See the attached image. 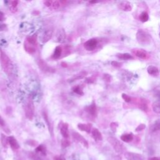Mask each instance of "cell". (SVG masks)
Listing matches in <instances>:
<instances>
[{
    "instance_id": "obj_1",
    "label": "cell",
    "mask_w": 160,
    "mask_h": 160,
    "mask_svg": "<svg viewBox=\"0 0 160 160\" xmlns=\"http://www.w3.org/2000/svg\"><path fill=\"white\" fill-rule=\"evenodd\" d=\"M0 61L5 73L8 76L11 75L13 72V64L8 56L3 51L0 52Z\"/></svg>"
},
{
    "instance_id": "obj_2",
    "label": "cell",
    "mask_w": 160,
    "mask_h": 160,
    "mask_svg": "<svg viewBox=\"0 0 160 160\" xmlns=\"http://www.w3.org/2000/svg\"><path fill=\"white\" fill-rule=\"evenodd\" d=\"M37 47V38L36 36H29L27 38L24 43V48L28 53L30 55L34 54L36 51Z\"/></svg>"
},
{
    "instance_id": "obj_3",
    "label": "cell",
    "mask_w": 160,
    "mask_h": 160,
    "mask_svg": "<svg viewBox=\"0 0 160 160\" xmlns=\"http://www.w3.org/2000/svg\"><path fill=\"white\" fill-rule=\"evenodd\" d=\"M137 39L138 43L143 46L149 44L151 42L150 34L143 30H139L137 33Z\"/></svg>"
},
{
    "instance_id": "obj_4",
    "label": "cell",
    "mask_w": 160,
    "mask_h": 160,
    "mask_svg": "<svg viewBox=\"0 0 160 160\" xmlns=\"http://www.w3.org/2000/svg\"><path fill=\"white\" fill-rule=\"evenodd\" d=\"M24 112H25L26 117L32 120L34 115V103L31 98H28L27 105L24 108Z\"/></svg>"
},
{
    "instance_id": "obj_5",
    "label": "cell",
    "mask_w": 160,
    "mask_h": 160,
    "mask_svg": "<svg viewBox=\"0 0 160 160\" xmlns=\"http://www.w3.org/2000/svg\"><path fill=\"white\" fill-rule=\"evenodd\" d=\"M108 141L112 144L114 150L118 153H121L124 151V146L117 139L113 137H109L108 138Z\"/></svg>"
},
{
    "instance_id": "obj_6",
    "label": "cell",
    "mask_w": 160,
    "mask_h": 160,
    "mask_svg": "<svg viewBox=\"0 0 160 160\" xmlns=\"http://www.w3.org/2000/svg\"><path fill=\"white\" fill-rule=\"evenodd\" d=\"M97 45H98V41L96 39L93 38L88 40L87 41H86L84 43V48H85L86 50L91 52L95 50L97 47Z\"/></svg>"
},
{
    "instance_id": "obj_7",
    "label": "cell",
    "mask_w": 160,
    "mask_h": 160,
    "mask_svg": "<svg viewBox=\"0 0 160 160\" xmlns=\"http://www.w3.org/2000/svg\"><path fill=\"white\" fill-rule=\"evenodd\" d=\"M38 66L42 71L46 73H52L55 72V69L49 66L43 59H39Z\"/></svg>"
},
{
    "instance_id": "obj_8",
    "label": "cell",
    "mask_w": 160,
    "mask_h": 160,
    "mask_svg": "<svg viewBox=\"0 0 160 160\" xmlns=\"http://www.w3.org/2000/svg\"><path fill=\"white\" fill-rule=\"evenodd\" d=\"M73 135V137L74 138V139L76 140L77 141L80 142V143H81L82 144H83V146L86 148H88V141L86 140V139L81 136V135L76 132H73L72 133Z\"/></svg>"
},
{
    "instance_id": "obj_9",
    "label": "cell",
    "mask_w": 160,
    "mask_h": 160,
    "mask_svg": "<svg viewBox=\"0 0 160 160\" xmlns=\"http://www.w3.org/2000/svg\"><path fill=\"white\" fill-rule=\"evenodd\" d=\"M125 156L128 160H144L143 156L134 153L127 152L125 154Z\"/></svg>"
},
{
    "instance_id": "obj_10",
    "label": "cell",
    "mask_w": 160,
    "mask_h": 160,
    "mask_svg": "<svg viewBox=\"0 0 160 160\" xmlns=\"http://www.w3.org/2000/svg\"><path fill=\"white\" fill-rule=\"evenodd\" d=\"M8 138V144L10 145L11 149L13 150H17L20 149V146L14 137H9Z\"/></svg>"
},
{
    "instance_id": "obj_11",
    "label": "cell",
    "mask_w": 160,
    "mask_h": 160,
    "mask_svg": "<svg viewBox=\"0 0 160 160\" xmlns=\"http://www.w3.org/2000/svg\"><path fill=\"white\" fill-rule=\"evenodd\" d=\"M119 9L124 11H131L132 10V5L128 2H121L118 5Z\"/></svg>"
},
{
    "instance_id": "obj_12",
    "label": "cell",
    "mask_w": 160,
    "mask_h": 160,
    "mask_svg": "<svg viewBox=\"0 0 160 160\" xmlns=\"http://www.w3.org/2000/svg\"><path fill=\"white\" fill-rule=\"evenodd\" d=\"M85 111L91 116H96L97 115V108L94 102H93L91 105L85 108Z\"/></svg>"
},
{
    "instance_id": "obj_13",
    "label": "cell",
    "mask_w": 160,
    "mask_h": 160,
    "mask_svg": "<svg viewBox=\"0 0 160 160\" xmlns=\"http://www.w3.org/2000/svg\"><path fill=\"white\" fill-rule=\"evenodd\" d=\"M132 52L135 56L143 59H147L148 56V53L143 50H138L137 49V50H133Z\"/></svg>"
},
{
    "instance_id": "obj_14",
    "label": "cell",
    "mask_w": 160,
    "mask_h": 160,
    "mask_svg": "<svg viewBox=\"0 0 160 160\" xmlns=\"http://www.w3.org/2000/svg\"><path fill=\"white\" fill-rule=\"evenodd\" d=\"M60 132L62 136L65 138L67 139L69 138V130H68V124L67 123H63L60 128Z\"/></svg>"
},
{
    "instance_id": "obj_15",
    "label": "cell",
    "mask_w": 160,
    "mask_h": 160,
    "mask_svg": "<svg viewBox=\"0 0 160 160\" xmlns=\"http://www.w3.org/2000/svg\"><path fill=\"white\" fill-rule=\"evenodd\" d=\"M92 137L94 140L96 141H101L103 140V137L101 132L96 128H93L92 130Z\"/></svg>"
},
{
    "instance_id": "obj_16",
    "label": "cell",
    "mask_w": 160,
    "mask_h": 160,
    "mask_svg": "<svg viewBox=\"0 0 160 160\" xmlns=\"http://www.w3.org/2000/svg\"><path fill=\"white\" fill-rule=\"evenodd\" d=\"M53 35V30H46L42 37V42L43 43H46L48 41H50V40L52 38Z\"/></svg>"
},
{
    "instance_id": "obj_17",
    "label": "cell",
    "mask_w": 160,
    "mask_h": 160,
    "mask_svg": "<svg viewBox=\"0 0 160 160\" xmlns=\"http://www.w3.org/2000/svg\"><path fill=\"white\" fill-rule=\"evenodd\" d=\"M78 128L80 130L82 131H85L88 133H90L91 130V128H92V125L91 124H83V123H80L78 125Z\"/></svg>"
},
{
    "instance_id": "obj_18",
    "label": "cell",
    "mask_w": 160,
    "mask_h": 160,
    "mask_svg": "<svg viewBox=\"0 0 160 160\" xmlns=\"http://www.w3.org/2000/svg\"><path fill=\"white\" fill-rule=\"evenodd\" d=\"M43 118L44 119V121L46 122V123L48 127V129H49V131H50V132L51 133V134H52V132H53V127H52V123L50 121V119H49V117H48V115L47 114V113L46 112H43Z\"/></svg>"
},
{
    "instance_id": "obj_19",
    "label": "cell",
    "mask_w": 160,
    "mask_h": 160,
    "mask_svg": "<svg viewBox=\"0 0 160 160\" xmlns=\"http://www.w3.org/2000/svg\"><path fill=\"white\" fill-rule=\"evenodd\" d=\"M147 71L149 75L152 76H156L159 74V69L157 67L154 66H150L147 69Z\"/></svg>"
},
{
    "instance_id": "obj_20",
    "label": "cell",
    "mask_w": 160,
    "mask_h": 160,
    "mask_svg": "<svg viewBox=\"0 0 160 160\" xmlns=\"http://www.w3.org/2000/svg\"><path fill=\"white\" fill-rule=\"evenodd\" d=\"M62 52H63V48H61L60 46H57L55 48V52H54L53 55V58L55 59H59L61 57V55H62Z\"/></svg>"
},
{
    "instance_id": "obj_21",
    "label": "cell",
    "mask_w": 160,
    "mask_h": 160,
    "mask_svg": "<svg viewBox=\"0 0 160 160\" xmlns=\"http://www.w3.org/2000/svg\"><path fill=\"white\" fill-rule=\"evenodd\" d=\"M87 75V73L86 71H81L80 73H79L77 75L74 76L70 80V81H76V80H81L83 79V78L85 77V76Z\"/></svg>"
},
{
    "instance_id": "obj_22",
    "label": "cell",
    "mask_w": 160,
    "mask_h": 160,
    "mask_svg": "<svg viewBox=\"0 0 160 160\" xmlns=\"http://www.w3.org/2000/svg\"><path fill=\"white\" fill-rule=\"evenodd\" d=\"M121 140L126 143L131 142L133 140V135L132 134H125L121 137Z\"/></svg>"
},
{
    "instance_id": "obj_23",
    "label": "cell",
    "mask_w": 160,
    "mask_h": 160,
    "mask_svg": "<svg viewBox=\"0 0 160 160\" xmlns=\"http://www.w3.org/2000/svg\"><path fill=\"white\" fill-rule=\"evenodd\" d=\"M36 153H41L43 156L46 155V147L43 144H40L38 147L36 148L35 150Z\"/></svg>"
},
{
    "instance_id": "obj_24",
    "label": "cell",
    "mask_w": 160,
    "mask_h": 160,
    "mask_svg": "<svg viewBox=\"0 0 160 160\" xmlns=\"http://www.w3.org/2000/svg\"><path fill=\"white\" fill-rule=\"evenodd\" d=\"M116 56L121 59H130L133 58V56L130 55L129 53H120V54H118Z\"/></svg>"
},
{
    "instance_id": "obj_25",
    "label": "cell",
    "mask_w": 160,
    "mask_h": 160,
    "mask_svg": "<svg viewBox=\"0 0 160 160\" xmlns=\"http://www.w3.org/2000/svg\"><path fill=\"white\" fill-rule=\"evenodd\" d=\"M140 19L143 23L147 22L149 20V15L146 13V12H145V11L143 12V13L140 15Z\"/></svg>"
},
{
    "instance_id": "obj_26",
    "label": "cell",
    "mask_w": 160,
    "mask_h": 160,
    "mask_svg": "<svg viewBox=\"0 0 160 160\" xmlns=\"http://www.w3.org/2000/svg\"><path fill=\"white\" fill-rule=\"evenodd\" d=\"M153 109L155 112L160 113V100L157 101L153 104Z\"/></svg>"
},
{
    "instance_id": "obj_27",
    "label": "cell",
    "mask_w": 160,
    "mask_h": 160,
    "mask_svg": "<svg viewBox=\"0 0 160 160\" xmlns=\"http://www.w3.org/2000/svg\"><path fill=\"white\" fill-rule=\"evenodd\" d=\"M139 108L142 111H143V112H147V111L148 110V106L146 103H145L144 101H141L139 104Z\"/></svg>"
},
{
    "instance_id": "obj_28",
    "label": "cell",
    "mask_w": 160,
    "mask_h": 160,
    "mask_svg": "<svg viewBox=\"0 0 160 160\" xmlns=\"http://www.w3.org/2000/svg\"><path fill=\"white\" fill-rule=\"evenodd\" d=\"M2 143L5 148H6L8 144V138H7L4 134H2Z\"/></svg>"
},
{
    "instance_id": "obj_29",
    "label": "cell",
    "mask_w": 160,
    "mask_h": 160,
    "mask_svg": "<svg viewBox=\"0 0 160 160\" xmlns=\"http://www.w3.org/2000/svg\"><path fill=\"white\" fill-rule=\"evenodd\" d=\"M61 6V3L59 1H53V3L52 5V6L50 7L52 9H58Z\"/></svg>"
},
{
    "instance_id": "obj_30",
    "label": "cell",
    "mask_w": 160,
    "mask_h": 160,
    "mask_svg": "<svg viewBox=\"0 0 160 160\" xmlns=\"http://www.w3.org/2000/svg\"><path fill=\"white\" fill-rule=\"evenodd\" d=\"M18 4V2L17 1H13L11 2V10L12 12H16L17 10V5Z\"/></svg>"
},
{
    "instance_id": "obj_31",
    "label": "cell",
    "mask_w": 160,
    "mask_h": 160,
    "mask_svg": "<svg viewBox=\"0 0 160 160\" xmlns=\"http://www.w3.org/2000/svg\"><path fill=\"white\" fill-rule=\"evenodd\" d=\"M65 40V33L63 31H61V32L59 34V36L58 37V41L59 42H63Z\"/></svg>"
},
{
    "instance_id": "obj_32",
    "label": "cell",
    "mask_w": 160,
    "mask_h": 160,
    "mask_svg": "<svg viewBox=\"0 0 160 160\" xmlns=\"http://www.w3.org/2000/svg\"><path fill=\"white\" fill-rule=\"evenodd\" d=\"M73 91H74V92L78 94H80V95H83V90L80 88V87H79V86H78V87L77 86V87H75V88H73Z\"/></svg>"
},
{
    "instance_id": "obj_33",
    "label": "cell",
    "mask_w": 160,
    "mask_h": 160,
    "mask_svg": "<svg viewBox=\"0 0 160 160\" xmlns=\"http://www.w3.org/2000/svg\"><path fill=\"white\" fill-rule=\"evenodd\" d=\"M69 145H70V142L69 140H68L66 139L63 140H62V141H61V146H62L63 148H67Z\"/></svg>"
},
{
    "instance_id": "obj_34",
    "label": "cell",
    "mask_w": 160,
    "mask_h": 160,
    "mask_svg": "<svg viewBox=\"0 0 160 160\" xmlns=\"http://www.w3.org/2000/svg\"><path fill=\"white\" fill-rule=\"evenodd\" d=\"M122 98H123V99L127 103H130L131 101V98L128 95H127L126 94H125V93L123 94Z\"/></svg>"
},
{
    "instance_id": "obj_35",
    "label": "cell",
    "mask_w": 160,
    "mask_h": 160,
    "mask_svg": "<svg viewBox=\"0 0 160 160\" xmlns=\"http://www.w3.org/2000/svg\"><path fill=\"white\" fill-rule=\"evenodd\" d=\"M158 130H160V119L156 123L153 128V131H156Z\"/></svg>"
},
{
    "instance_id": "obj_36",
    "label": "cell",
    "mask_w": 160,
    "mask_h": 160,
    "mask_svg": "<svg viewBox=\"0 0 160 160\" xmlns=\"http://www.w3.org/2000/svg\"><path fill=\"white\" fill-rule=\"evenodd\" d=\"M145 128H146V125L144 124H141L136 128L135 131H141L143 130Z\"/></svg>"
},
{
    "instance_id": "obj_37",
    "label": "cell",
    "mask_w": 160,
    "mask_h": 160,
    "mask_svg": "<svg viewBox=\"0 0 160 160\" xmlns=\"http://www.w3.org/2000/svg\"><path fill=\"white\" fill-rule=\"evenodd\" d=\"M118 126V124L116 123H111V125H110L111 129H112L113 131H116Z\"/></svg>"
},
{
    "instance_id": "obj_38",
    "label": "cell",
    "mask_w": 160,
    "mask_h": 160,
    "mask_svg": "<svg viewBox=\"0 0 160 160\" xmlns=\"http://www.w3.org/2000/svg\"><path fill=\"white\" fill-rule=\"evenodd\" d=\"M112 65L115 68H119L121 66V64L119 62H117V61H112Z\"/></svg>"
},
{
    "instance_id": "obj_39",
    "label": "cell",
    "mask_w": 160,
    "mask_h": 160,
    "mask_svg": "<svg viewBox=\"0 0 160 160\" xmlns=\"http://www.w3.org/2000/svg\"><path fill=\"white\" fill-rule=\"evenodd\" d=\"M103 79L105 81L109 82L111 81V76L109 75H108V74H105V75H104V76H103Z\"/></svg>"
},
{
    "instance_id": "obj_40",
    "label": "cell",
    "mask_w": 160,
    "mask_h": 160,
    "mask_svg": "<svg viewBox=\"0 0 160 160\" xmlns=\"http://www.w3.org/2000/svg\"><path fill=\"white\" fill-rule=\"evenodd\" d=\"M0 126H1L2 127L5 126V122L1 115H0Z\"/></svg>"
},
{
    "instance_id": "obj_41",
    "label": "cell",
    "mask_w": 160,
    "mask_h": 160,
    "mask_svg": "<svg viewBox=\"0 0 160 160\" xmlns=\"http://www.w3.org/2000/svg\"><path fill=\"white\" fill-rule=\"evenodd\" d=\"M53 1H46L44 2V5L47 6V7H51L52 6V5L53 3Z\"/></svg>"
},
{
    "instance_id": "obj_42",
    "label": "cell",
    "mask_w": 160,
    "mask_h": 160,
    "mask_svg": "<svg viewBox=\"0 0 160 160\" xmlns=\"http://www.w3.org/2000/svg\"><path fill=\"white\" fill-rule=\"evenodd\" d=\"M94 81V79L92 77L86 79V82L87 83H93Z\"/></svg>"
},
{
    "instance_id": "obj_43",
    "label": "cell",
    "mask_w": 160,
    "mask_h": 160,
    "mask_svg": "<svg viewBox=\"0 0 160 160\" xmlns=\"http://www.w3.org/2000/svg\"><path fill=\"white\" fill-rule=\"evenodd\" d=\"M55 160H66V159L63 156H58L55 157Z\"/></svg>"
},
{
    "instance_id": "obj_44",
    "label": "cell",
    "mask_w": 160,
    "mask_h": 160,
    "mask_svg": "<svg viewBox=\"0 0 160 160\" xmlns=\"http://www.w3.org/2000/svg\"><path fill=\"white\" fill-rule=\"evenodd\" d=\"M61 66L63 68H67L68 67V64H66L65 62H63L61 63Z\"/></svg>"
},
{
    "instance_id": "obj_45",
    "label": "cell",
    "mask_w": 160,
    "mask_h": 160,
    "mask_svg": "<svg viewBox=\"0 0 160 160\" xmlns=\"http://www.w3.org/2000/svg\"><path fill=\"white\" fill-rule=\"evenodd\" d=\"M3 20V14L0 11V21H2Z\"/></svg>"
},
{
    "instance_id": "obj_46",
    "label": "cell",
    "mask_w": 160,
    "mask_h": 160,
    "mask_svg": "<svg viewBox=\"0 0 160 160\" xmlns=\"http://www.w3.org/2000/svg\"><path fill=\"white\" fill-rule=\"evenodd\" d=\"M149 160H159V158L158 157H153V158L149 159Z\"/></svg>"
},
{
    "instance_id": "obj_47",
    "label": "cell",
    "mask_w": 160,
    "mask_h": 160,
    "mask_svg": "<svg viewBox=\"0 0 160 160\" xmlns=\"http://www.w3.org/2000/svg\"><path fill=\"white\" fill-rule=\"evenodd\" d=\"M159 38H160V30H159Z\"/></svg>"
},
{
    "instance_id": "obj_48",
    "label": "cell",
    "mask_w": 160,
    "mask_h": 160,
    "mask_svg": "<svg viewBox=\"0 0 160 160\" xmlns=\"http://www.w3.org/2000/svg\"><path fill=\"white\" fill-rule=\"evenodd\" d=\"M159 160H160V158H159Z\"/></svg>"
}]
</instances>
